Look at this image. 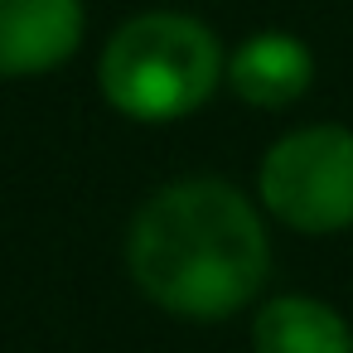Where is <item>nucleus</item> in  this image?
Masks as SVG:
<instances>
[{
  "instance_id": "obj_5",
  "label": "nucleus",
  "mask_w": 353,
  "mask_h": 353,
  "mask_svg": "<svg viewBox=\"0 0 353 353\" xmlns=\"http://www.w3.org/2000/svg\"><path fill=\"white\" fill-rule=\"evenodd\" d=\"M228 92L247 107L281 112L295 107L314 83V54L300 34L285 30H256L228 54Z\"/></svg>"
},
{
  "instance_id": "obj_1",
  "label": "nucleus",
  "mask_w": 353,
  "mask_h": 353,
  "mask_svg": "<svg viewBox=\"0 0 353 353\" xmlns=\"http://www.w3.org/2000/svg\"><path fill=\"white\" fill-rule=\"evenodd\" d=\"M136 290L189 324H218L256 305L271 276L266 213L237 184L194 174L155 189L126 228Z\"/></svg>"
},
{
  "instance_id": "obj_6",
  "label": "nucleus",
  "mask_w": 353,
  "mask_h": 353,
  "mask_svg": "<svg viewBox=\"0 0 353 353\" xmlns=\"http://www.w3.org/2000/svg\"><path fill=\"white\" fill-rule=\"evenodd\" d=\"M252 353H353V329L329 300L285 290L256 305Z\"/></svg>"
},
{
  "instance_id": "obj_4",
  "label": "nucleus",
  "mask_w": 353,
  "mask_h": 353,
  "mask_svg": "<svg viewBox=\"0 0 353 353\" xmlns=\"http://www.w3.org/2000/svg\"><path fill=\"white\" fill-rule=\"evenodd\" d=\"M88 34V0H0V83L63 68Z\"/></svg>"
},
{
  "instance_id": "obj_2",
  "label": "nucleus",
  "mask_w": 353,
  "mask_h": 353,
  "mask_svg": "<svg viewBox=\"0 0 353 353\" xmlns=\"http://www.w3.org/2000/svg\"><path fill=\"white\" fill-rule=\"evenodd\" d=\"M228 78L223 39L184 10H141L97 54L102 102L136 126H170L213 102Z\"/></svg>"
},
{
  "instance_id": "obj_3",
  "label": "nucleus",
  "mask_w": 353,
  "mask_h": 353,
  "mask_svg": "<svg viewBox=\"0 0 353 353\" xmlns=\"http://www.w3.org/2000/svg\"><path fill=\"white\" fill-rule=\"evenodd\" d=\"M256 203L290 232L334 237L353 228V126L314 121L266 145Z\"/></svg>"
}]
</instances>
